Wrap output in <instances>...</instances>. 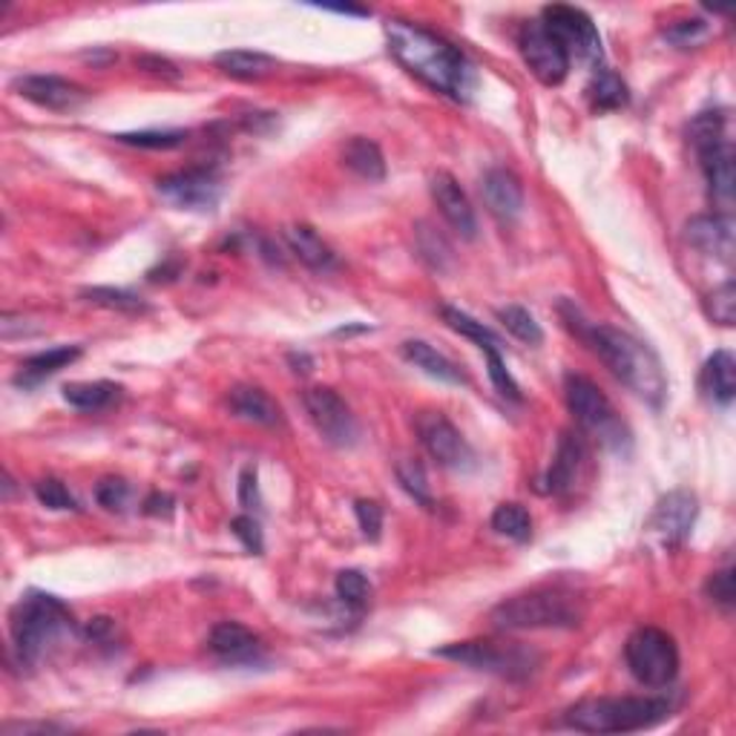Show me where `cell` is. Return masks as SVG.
Segmentation results:
<instances>
[{
    "label": "cell",
    "mask_w": 736,
    "mask_h": 736,
    "mask_svg": "<svg viewBox=\"0 0 736 736\" xmlns=\"http://www.w3.org/2000/svg\"><path fill=\"white\" fill-rule=\"evenodd\" d=\"M386 41L397 64L429 84L435 93L452 101H469L475 90V66L458 46L408 21H388Z\"/></svg>",
    "instance_id": "6da1fadb"
},
{
    "label": "cell",
    "mask_w": 736,
    "mask_h": 736,
    "mask_svg": "<svg viewBox=\"0 0 736 736\" xmlns=\"http://www.w3.org/2000/svg\"><path fill=\"white\" fill-rule=\"evenodd\" d=\"M576 334L593 349L595 357L608 365L615 380H622L630 392H636L642 401L659 403L665 401L667 394V377L662 369V360L656 357V351L651 345H644L633 334L613 325H570Z\"/></svg>",
    "instance_id": "7a4b0ae2"
},
{
    "label": "cell",
    "mask_w": 736,
    "mask_h": 736,
    "mask_svg": "<svg viewBox=\"0 0 736 736\" xmlns=\"http://www.w3.org/2000/svg\"><path fill=\"white\" fill-rule=\"evenodd\" d=\"M671 716V702L656 696H610L584 699L567 711V725L584 734H630L659 725Z\"/></svg>",
    "instance_id": "3957f363"
},
{
    "label": "cell",
    "mask_w": 736,
    "mask_h": 736,
    "mask_svg": "<svg viewBox=\"0 0 736 736\" xmlns=\"http://www.w3.org/2000/svg\"><path fill=\"white\" fill-rule=\"evenodd\" d=\"M72 630V615L61 599L29 593L12 613V644L21 665H35L52 644Z\"/></svg>",
    "instance_id": "277c9868"
},
{
    "label": "cell",
    "mask_w": 736,
    "mask_h": 736,
    "mask_svg": "<svg viewBox=\"0 0 736 736\" xmlns=\"http://www.w3.org/2000/svg\"><path fill=\"white\" fill-rule=\"evenodd\" d=\"M498 630H541V628H576L581 610L576 599L558 590H532L500 601L489 615Z\"/></svg>",
    "instance_id": "5b68a950"
},
{
    "label": "cell",
    "mask_w": 736,
    "mask_h": 736,
    "mask_svg": "<svg viewBox=\"0 0 736 736\" xmlns=\"http://www.w3.org/2000/svg\"><path fill=\"white\" fill-rule=\"evenodd\" d=\"M725 118L719 113H702L691 124V138L702 158V170L708 179V190L719 208L734 205V151L725 142Z\"/></svg>",
    "instance_id": "8992f818"
},
{
    "label": "cell",
    "mask_w": 736,
    "mask_h": 736,
    "mask_svg": "<svg viewBox=\"0 0 736 736\" xmlns=\"http://www.w3.org/2000/svg\"><path fill=\"white\" fill-rule=\"evenodd\" d=\"M624 659L630 673L647 687H667L680 673V647L659 628H639L624 644Z\"/></svg>",
    "instance_id": "52a82bcc"
},
{
    "label": "cell",
    "mask_w": 736,
    "mask_h": 736,
    "mask_svg": "<svg viewBox=\"0 0 736 736\" xmlns=\"http://www.w3.org/2000/svg\"><path fill=\"white\" fill-rule=\"evenodd\" d=\"M435 656L452 659V662L469 665L475 667V671L509 676V680L529 676L538 662L536 653L527 651V647H518V644H495V642H455L440 647V651H435Z\"/></svg>",
    "instance_id": "ba28073f"
},
{
    "label": "cell",
    "mask_w": 736,
    "mask_h": 736,
    "mask_svg": "<svg viewBox=\"0 0 736 736\" xmlns=\"http://www.w3.org/2000/svg\"><path fill=\"white\" fill-rule=\"evenodd\" d=\"M302 406H305L308 417L314 423V429L320 432L322 440L336 449H351L360 440V423L349 403L334 392V388L314 386L302 394Z\"/></svg>",
    "instance_id": "9c48e42d"
},
{
    "label": "cell",
    "mask_w": 736,
    "mask_h": 736,
    "mask_svg": "<svg viewBox=\"0 0 736 736\" xmlns=\"http://www.w3.org/2000/svg\"><path fill=\"white\" fill-rule=\"evenodd\" d=\"M158 196L167 199L173 208L194 210V214H208L222 199V182L208 167H190V170L170 173L158 179Z\"/></svg>",
    "instance_id": "30bf717a"
},
{
    "label": "cell",
    "mask_w": 736,
    "mask_h": 736,
    "mask_svg": "<svg viewBox=\"0 0 736 736\" xmlns=\"http://www.w3.org/2000/svg\"><path fill=\"white\" fill-rule=\"evenodd\" d=\"M415 432L421 437L423 449L429 452L432 458L444 469H455V473H464L469 469L475 460L473 449L464 440L455 423L444 415V412H421L415 417Z\"/></svg>",
    "instance_id": "8fae6325"
},
{
    "label": "cell",
    "mask_w": 736,
    "mask_h": 736,
    "mask_svg": "<svg viewBox=\"0 0 736 736\" xmlns=\"http://www.w3.org/2000/svg\"><path fill=\"white\" fill-rule=\"evenodd\" d=\"M543 29L550 32L552 38L561 41L567 52H576L584 61H601V35L595 29L593 18L576 7H564V3H556V7H547L541 12Z\"/></svg>",
    "instance_id": "7c38bea8"
},
{
    "label": "cell",
    "mask_w": 736,
    "mask_h": 736,
    "mask_svg": "<svg viewBox=\"0 0 736 736\" xmlns=\"http://www.w3.org/2000/svg\"><path fill=\"white\" fill-rule=\"evenodd\" d=\"M518 46H521V55L524 61H527V66L541 84H564L567 72H570V52L561 46L558 38H552L550 32L543 29L541 21L524 23L521 35H518Z\"/></svg>",
    "instance_id": "4fadbf2b"
},
{
    "label": "cell",
    "mask_w": 736,
    "mask_h": 736,
    "mask_svg": "<svg viewBox=\"0 0 736 736\" xmlns=\"http://www.w3.org/2000/svg\"><path fill=\"white\" fill-rule=\"evenodd\" d=\"M696 512H699L696 495L687 493V489H673V493H667L665 498L656 504L647 529H651V536L659 538V543H662L665 550H673V547H680V543L691 536Z\"/></svg>",
    "instance_id": "5bb4252c"
},
{
    "label": "cell",
    "mask_w": 736,
    "mask_h": 736,
    "mask_svg": "<svg viewBox=\"0 0 736 736\" xmlns=\"http://www.w3.org/2000/svg\"><path fill=\"white\" fill-rule=\"evenodd\" d=\"M564 394L572 417H576L584 429L599 432V435H610V432L615 429L613 406H610L608 394L601 392L593 380L581 377V374H567Z\"/></svg>",
    "instance_id": "9a60e30c"
},
{
    "label": "cell",
    "mask_w": 736,
    "mask_h": 736,
    "mask_svg": "<svg viewBox=\"0 0 736 736\" xmlns=\"http://www.w3.org/2000/svg\"><path fill=\"white\" fill-rule=\"evenodd\" d=\"M14 90L18 95H23L27 101L38 104L43 110H55V113H66V110L81 107L90 95H86L84 86L72 84L66 79H58V75H23V79L14 81Z\"/></svg>",
    "instance_id": "2e32d148"
},
{
    "label": "cell",
    "mask_w": 736,
    "mask_h": 736,
    "mask_svg": "<svg viewBox=\"0 0 736 736\" xmlns=\"http://www.w3.org/2000/svg\"><path fill=\"white\" fill-rule=\"evenodd\" d=\"M432 199H435L437 210L444 214L446 222L452 225V230H458L464 239L478 237V219H475L473 205L449 173H437L432 179Z\"/></svg>",
    "instance_id": "e0dca14e"
},
{
    "label": "cell",
    "mask_w": 736,
    "mask_h": 736,
    "mask_svg": "<svg viewBox=\"0 0 736 736\" xmlns=\"http://www.w3.org/2000/svg\"><path fill=\"white\" fill-rule=\"evenodd\" d=\"M480 196L487 201L489 214L495 219H500L504 225L515 222L524 210V187L518 182V176L504 167H495L489 170L484 179H480Z\"/></svg>",
    "instance_id": "ac0fdd59"
},
{
    "label": "cell",
    "mask_w": 736,
    "mask_h": 736,
    "mask_svg": "<svg viewBox=\"0 0 736 736\" xmlns=\"http://www.w3.org/2000/svg\"><path fill=\"white\" fill-rule=\"evenodd\" d=\"M685 242L708 257L730 259L734 257V222L730 216L723 214L694 216L685 225Z\"/></svg>",
    "instance_id": "d6986e66"
},
{
    "label": "cell",
    "mask_w": 736,
    "mask_h": 736,
    "mask_svg": "<svg viewBox=\"0 0 736 736\" xmlns=\"http://www.w3.org/2000/svg\"><path fill=\"white\" fill-rule=\"evenodd\" d=\"M587 460V449L581 435L576 432H564L558 440L556 460H552L550 473H547V493L552 495H567L581 475V466Z\"/></svg>",
    "instance_id": "ffe728a7"
},
{
    "label": "cell",
    "mask_w": 736,
    "mask_h": 736,
    "mask_svg": "<svg viewBox=\"0 0 736 736\" xmlns=\"http://www.w3.org/2000/svg\"><path fill=\"white\" fill-rule=\"evenodd\" d=\"M286 242L291 248V253L300 259L302 265H308L311 271H334L336 268V257L334 250L329 245L322 242L320 234L314 228H308V225H291L286 230Z\"/></svg>",
    "instance_id": "44dd1931"
},
{
    "label": "cell",
    "mask_w": 736,
    "mask_h": 736,
    "mask_svg": "<svg viewBox=\"0 0 736 736\" xmlns=\"http://www.w3.org/2000/svg\"><path fill=\"white\" fill-rule=\"evenodd\" d=\"M228 403L234 408V415L248 423H257V426H277L282 421V412H279L277 403L268 397V392L257 386L230 388Z\"/></svg>",
    "instance_id": "7402d4cb"
},
{
    "label": "cell",
    "mask_w": 736,
    "mask_h": 736,
    "mask_svg": "<svg viewBox=\"0 0 736 736\" xmlns=\"http://www.w3.org/2000/svg\"><path fill=\"white\" fill-rule=\"evenodd\" d=\"M403 357L412 365H417L423 374L440 380V383H449V386H464L466 383L464 372H460L458 365L452 363L449 357H444L437 349H432L429 343H423V340H408V343H403Z\"/></svg>",
    "instance_id": "603a6c76"
},
{
    "label": "cell",
    "mask_w": 736,
    "mask_h": 736,
    "mask_svg": "<svg viewBox=\"0 0 736 736\" xmlns=\"http://www.w3.org/2000/svg\"><path fill=\"white\" fill-rule=\"evenodd\" d=\"M210 651L228 662H248L257 656L259 639L239 622H222L210 630Z\"/></svg>",
    "instance_id": "cb8c5ba5"
},
{
    "label": "cell",
    "mask_w": 736,
    "mask_h": 736,
    "mask_svg": "<svg viewBox=\"0 0 736 736\" xmlns=\"http://www.w3.org/2000/svg\"><path fill=\"white\" fill-rule=\"evenodd\" d=\"M702 392L719 406H730L736 397V363L728 351H716L708 357L702 369Z\"/></svg>",
    "instance_id": "d4e9b609"
},
{
    "label": "cell",
    "mask_w": 736,
    "mask_h": 736,
    "mask_svg": "<svg viewBox=\"0 0 736 736\" xmlns=\"http://www.w3.org/2000/svg\"><path fill=\"white\" fill-rule=\"evenodd\" d=\"M216 66L239 81H259L277 70V61L265 52L253 50H225L216 55Z\"/></svg>",
    "instance_id": "484cf974"
},
{
    "label": "cell",
    "mask_w": 736,
    "mask_h": 736,
    "mask_svg": "<svg viewBox=\"0 0 736 736\" xmlns=\"http://www.w3.org/2000/svg\"><path fill=\"white\" fill-rule=\"evenodd\" d=\"M343 162L349 170L357 173L360 179L369 182L386 179V158H383V151H380L372 138L365 136L351 138V142L343 147Z\"/></svg>",
    "instance_id": "4316f807"
},
{
    "label": "cell",
    "mask_w": 736,
    "mask_h": 736,
    "mask_svg": "<svg viewBox=\"0 0 736 736\" xmlns=\"http://www.w3.org/2000/svg\"><path fill=\"white\" fill-rule=\"evenodd\" d=\"M79 357V345H58V349L50 351H38V354H32V357H27L21 363V377H18V383H35V380L50 377V374L61 372V369L75 363Z\"/></svg>",
    "instance_id": "83f0119b"
},
{
    "label": "cell",
    "mask_w": 736,
    "mask_h": 736,
    "mask_svg": "<svg viewBox=\"0 0 736 736\" xmlns=\"http://www.w3.org/2000/svg\"><path fill=\"white\" fill-rule=\"evenodd\" d=\"M122 388L107 380H93V383H66L64 386V401L70 406L81 408V412H101V408L113 406L118 401Z\"/></svg>",
    "instance_id": "f1b7e54d"
},
{
    "label": "cell",
    "mask_w": 736,
    "mask_h": 736,
    "mask_svg": "<svg viewBox=\"0 0 736 736\" xmlns=\"http://www.w3.org/2000/svg\"><path fill=\"white\" fill-rule=\"evenodd\" d=\"M587 99H590V104H593L595 113H610V110L628 107L630 93H628V84H624L615 72L604 70L593 79V84H590V90H587Z\"/></svg>",
    "instance_id": "f546056e"
},
{
    "label": "cell",
    "mask_w": 736,
    "mask_h": 736,
    "mask_svg": "<svg viewBox=\"0 0 736 736\" xmlns=\"http://www.w3.org/2000/svg\"><path fill=\"white\" fill-rule=\"evenodd\" d=\"M440 314H444L446 325H449L452 331H458L460 336L473 340V343L478 345L480 351H484V349H500V336L495 334L493 329H487L484 322H478L475 317H469L466 311H460V308L444 305V308H440Z\"/></svg>",
    "instance_id": "4dcf8cb0"
},
{
    "label": "cell",
    "mask_w": 736,
    "mask_h": 736,
    "mask_svg": "<svg viewBox=\"0 0 736 736\" xmlns=\"http://www.w3.org/2000/svg\"><path fill=\"white\" fill-rule=\"evenodd\" d=\"M489 524H493L498 536L509 538V541L524 543L532 536V518H529V512L521 504H500V507H495L493 521Z\"/></svg>",
    "instance_id": "1f68e13d"
},
{
    "label": "cell",
    "mask_w": 736,
    "mask_h": 736,
    "mask_svg": "<svg viewBox=\"0 0 736 736\" xmlns=\"http://www.w3.org/2000/svg\"><path fill=\"white\" fill-rule=\"evenodd\" d=\"M86 302H93V305L110 308V311H127V314H138V311H147V302L133 291H124V288H107V286H95V288H84L81 291Z\"/></svg>",
    "instance_id": "d6a6232c"
},
{
    "label": "cell",
    "mask_w": 736,
    "mask_h": 736,
    "mask_svg": "<svg viewBox=\"0 0 736 736\" xmlns=\"http://www.w3.org/2000/svg\"><path fill=\"white\" fill-rule=\"evenodd\" d=\"M394 475H397V480H401V487L406 489L412 498L421 504V507L432 509L435 507V498H432V489H429V478H426V469H423L421 460L415 458H403L397 460V466H394Z\"/></svg>",
    "instance_id": "836d02e7"
},
{
    "label": "cell",
    "mask_w": 736,
    "mask_h": 736,
    "mask_svg": "<svg viewBox=\"0 0 736 736\" xmlns=\"http://www.w3.org/2000/svg\"><path fill=\"white\" fill-rule=\"evenodd\" d=\"M498 320L504 322V329H507L512 336H518L521 343H527V345L543 343V329L538 325L536 317L529 314L527 308H521V305L500 308Z\"/></svg>",
    "instance_id": "e575fe53"
},
{
    "label": "cell",
    "mask_w": 736,
    "mask_h": 736,
    "mask_svg": "<svg viewBox=\"0 0 736 736\" xmlns=\"http://www.w3.org/2000/svg\"><path fill=\"white\" fill-rule=\"evenodd\" d=\"M415 237H417V250H421V257L429 262V268H435V271H446L452 265L449 242H446V239L426 222L417 225Z\"/></svg>",
    "instance_id": "d590c367"
},
{
    "label": "cell",
    "mask_w": 736,
    "mask_h": 736,
    "mask_svg": "<svg viewBox=\"0 0 736 736\" xmlns=\"http://www.w3.org/2000/svg\"><path fill=\"white\" fill-rule=\"evenodd\" d=\"M334 590L336 599L351 610H363L365 604H369V599H372V584H369V579H365L360 570L340 572L334 581Z\"/></svg>",
    "instance_id": "8d00e7d4"
},
{
    "label": "cell",
    "mask_w": 736,
    "mask_h": 736,
    "mask_svg": "<svg viewBox=\"0 0 736 736\" xmlns=\"http://www.w3.org/2000/svg\"><path fill=\"white\" fill-rule=\"evenodd\" d=\"M115 142L144 147V151H173L187 142V133L182 129H142V133H122V136H115Z\"/></svg>",
    "instance_id": "74e56055"
},
{
    "label": "cell",
    "mask_w": 736,
    "mask_h": 736,
    "mask_svg": "<svg viewBox=\"0 0 736 736\" xmlns=\"http://www.w3.org/2000/svg\"><path fill=\"white\" fill-rule=\"evenodd\" d=\"M484 354H487L489 380H493V386L498 388V394H504V397H509V401H521V386H518L512 374H509L507 363H504V357H500V351L484 349Z\"/></svg>",
    "instance_id": "f35d334b"
},
{
    "label": "cell",
    "mask_w": 736,
    "mask_h": 736,
    "mask_svg": "<svg viewBox=\"0 0 736 736\" xmlns=\"http://www.w3.org/2000/svg\"><path fill=\"white\" fill-rule=\"evenodd\" d=\"M708 314L714 317V322H719V325H734V320H736V288H734V282H730V279L716 288L714 293H711Z\"/></svg>",
    "instance_id": "ab89813d"
},
{
    "label": "cell",
    "mask_w": 736,
    "mask_h": 736,
    "mask_svg": "<svg viewBox=\"0 0 736 736\" xmlns=\"http://www.w3.org/2000/svg\"><path fill=\"white\" fill-rule=\"evenodd\" d=\"M35 495L46 509H58V512H61V509H79V504H75V498H72L70 489H66L58 478L38 480Z\"/></svg>",
    "instance_id": "60d3db41"
},
{
    "label": "cell",
    "mask_w": 736,
    "mask_h": 736,
    "mask_svg": "<svg viewBox=\"0 0 736 736\" xmlns=\"http://www.w3.org/2000/svg\"><path fill=\"white\" fill-rule=\"evenodd\" d=\"M95 498H99L101 507L110 509V512H122V509L127 507V500H129L127 480L104 478L99 487H95Z\"/></svg>",
    "instance_id": "b9f144b4"
},
{
    "label": "cell",
    "mask_w": 736,
    "mask_h": 736,
    "mask_svg": "<svg viewBox=\"0 0 736 736\" xmlns=\"http://www.w3.org/2000/svg\"><path fill=\"white\" fill-rule=\"evenodd\" d=\"M354 515H357L363 536L369 538V541H377L380 532H383V507H380L377 500L360 498L357 504H354Z\"/></svg>",
    "instance_id": "7bdbcfd3"
},
{
    "label": "cell",
    "mask_w": 736,
    "mask_h": 736,
    "mask_svg": "<svg viewBox=\"0 0 736 736\" xmlns=\"http://www.w3.org/2000/svg\"><path fill=\"white\" fill-rule=\"evenodd\" d=\"M230 532L242 541V547L248 552H253V556H259L265 547L262 541V527L257 524V518H250V515H239V518H234L230 521Z\"/></svg>",
    "instance_id": "ee69618b"
},
{
    "label": "cell",
    "mask_w": 736,
    "mask_h": 736,
    "mask_svg": "<svg viewBox=\"0 0 736 736\" xmlns=\"http://www.w3.org/2000/svg\"><path fill=\"white\" fill-rule=\"evenodd\" d=\"M708 593L716 604H723V608L728 610L730 604H734V572L730 570L716 572L714 579L708 581Z\"/></svg>",
    "instance_id": "f6af8a7d"
},
{
    "label": "cell",
    "mask_w": 736,
    "mask_h": 736,
    "mask_svg": "<svg viewBox=\"0 0 736 736\" xmlns=\"http://www.w3.org/2000/svg\"><path fill=\"white\" fill-rule=\"evenodd\" d=\"M239 504L245 509L259 507V487H257V469H245L239 475Z\"/></svg>",
    "instance_id": "bcb514c9"
},
{
    "label": "cell",
    "mask_w": 736,
    "mask_h": 736,
    "mask_svg": "<svg viewBox=\"0 0 736 736\" xmlns=\"http://www.w3.org/2000/svg\"><path fill=\"white\" fill-rule=\"evenodd\" d=\"M705 32H708V23L705 21H685V23H680L676 29H671L667 35H671L676 43H682V46H687V43L702 41Z\"/></svg>",
    "instance_id": "7dc6e473"
},
{
    "label": "cell",
    "mask_w": 736,
    "mask_h": 736,
    "mask_svg": "<svg viewBox=\"0 0 736 736\" xmlns=\"http://www.w3.org/2000/svg\"><path fill=\"white\" fill-rule=\"evenodd\" d=\"M173 504H176V500H173L170 495L156 493V495H151V498L144 500V512H147V515H170Z\"/></svg>",
    "instance_id": "c3c4849f"
},
{
    "label": "cell",
    "mask_w": 736,
    "mask_h": 736,
    "mask_svg": "<svg viewBox=\"0 0 736 736\" xmlns=\"http://www.w3.org/2000/svg\"><path fill=\"white\" fill-rule=\"evenodd\" d=\"M7 730L9 736L12 734H32V730H38V734H50V730H61L58 728V725H46V723H41V725H32V723H21V725H7Z\"/></svg>",
    "instance_id": "681fc988"
}]
</instances>
